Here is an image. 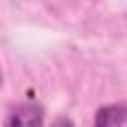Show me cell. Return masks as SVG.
Listing matches in <instances>:
<instances>
[{"mask_svg":"<svg viewBox=\"0 0 127 127\" xmlns=\"http://www.w3.org/2000/svg\"><path fill=\"white\" fill-rule=\"evenodd\" d=\"M42 121H44V117H42V107H40V105H34V103H24V105L16 107V109L8 115V119H6L8 125H24V127L40 125Z\"/></svg>","mask_w":127,"mask_h":127,"instance_id":"1","label":"cell"},{"mask_svg":"<svg viewBox=\"0 0 127 127\" xmlns=\"http://www.w3.org/2000/svg\"><path fill=\"white\" fill-rule=\"evenodd\" d=\"M127 121V105H105L95 115V125H123Z\"/></svg>","mask_w":127,"mask_h":127,"instance_id":"2","label":"cell"}]
</instances>
